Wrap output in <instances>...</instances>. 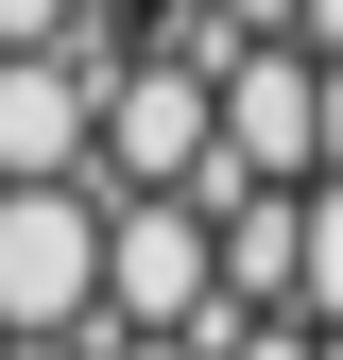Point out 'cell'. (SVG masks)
I'll return each mask as SVG.
<instances>
[{
    "label": "cell",
    "mask_w": 343,
    "mask_h": 360,
    "mask_svg": "<svg viewBox=\"0 0 343 360\" xmlns=\"http://www.w3.org/2000/svg\"><path fill=\"white\" fill-rule=\"evenodd\" d=\"M224 18L103 52V189H224Z\"/></svg>",
    "instance_id": "6da1fadb"
},
{
    "label": "cell",
    "mask_w": 343,
    "mask_h": 360,
    "mask_svg": "<svg viewBox=\"0 0 343 360\" xmlns=\"http://www.w3.org/2000/svg\"><path fill=\"white\" fill-rule=\"evenodd\" d=\"M224 343V206L206 189H103V343Z\"/></svg>",
    "instance_id": "7a4b0ae2"
},
{
    "label": "cell",
    "mask_w": 343,
    "mask_h": 360,
    "mask_svg": "<svg viewBox=\"0 0 343 360\" xmlns=\"http://www.w3.org/2000/svg\"><path fill=\"white\" fill-rule=\"evenodd\" d=\"M0 326L103 343V172L86 189H0Z\"/></svg>",
    "instance_id": "3957f363"
},
{
    "label": "cell",
    "mask_w": 343,
    "mask_h": 360,
    "mask_svg": "<svg viewBox=\"0 0 343 360\" xmlns=\"http://www.w3.org/2000/svg\"><path fill=\"white\" fill-rule=\"evenodd\" d=\"M224 172L240 189H326V52H292V34L224 52Z\"/></svg>",
    "instance_id": "277c9868"
},
{
    "label": "cell",
    "mask_w": 343,
    "mask_h": 360,
    "mask_svg": "<svg viewBox=\"0 0 343 360\" xmlns=\"http://www.w3.org/2000/svg\"><path fill=\"white\" fill-rule=\"evenodd\" d=\"M103 172V34L0 52V189H86Z\"/></svg>",
    "instance_id": "5b68a950"
},
{
    "label": "cell",
    "mask_w": 343,
    "mask_h": 360,
    "mask_svg": "<svg viewBox=\"0 0 343 360\" xmlns=\"http://www.w3.org/2000/svg\"><path fill=\"white\" fill-rule=\"evenodd\" d=\"M224 309H309V189H224Z\"/></svg>",
    "instance_id": "8992f818"
},
{
    "label": "cell",
    "mask_w": 343,
    "mask_h": 360,
    "mask_svg": "<svg viewBox=\"0 0 343 360\" xmlns=\"http://www.w3.org/2000/svg\"><path fill=\"white\" fill-rule=\"evenodd\" d=\"M69 34H103V0H0V52H69Z\"/></svg>",
    "instance_id": "52a82bcc"
},
{
    "label": "cell",
    "mask_w": 343,
    "mask_h": 360,
    "mask_svg": "<svg viewBox=\"0 0 343 360\" xmlns=\"http://www.w3.org/2000/svg\"><path fill=\"white\" fill-rule=\"evenodd\" d=\"M309 326H343V189H309Z\"/></svg>",
    "instance_id": "ba28073f"
},
{
    "label": "cell",
    "mask_w": 343,
    "mask_h": 360,
    "mask_svg": "<svg viewBox=\"0 0 343 360\" xmlns=\"http://www.w3.org/2000/svg\"><path fill=\"white\" fill-rule=\"evenodd\" d=\"M206 18H224V34H292L309 0H206Z\"/></svg>",
    "instance_id": "9c48e42d"
},
{
    "label": "cell",
    "mask_w": 343,
    "mask_h": 360,
    "mask_svg": "<svg viewBox=\"0 0 343 360\" xmlns=\"http://www.w3.org/2000/svg\"><path fill=\"white\" fill-rule=\"evenodd\" d=\"M292 52H343V0H309V18H292Z\"/></svg>",
    "instance_id": "30bf717a"
},
{
    "label": "cell",
    "mask_w": 343,
    "mask_h": 360,
    "mask_svg": "<svg viewBox=\"0 0 343 360\" xmlns=\"http://www.w3.org/2000/svg\"><path fill=\"white\" fill-rule=\"evenodd\" d=\"M326 189H343V52H326Z\"/></svg>",
    "instance_id": "8fae6325"
},
{
    "label": "cell",
    "mask_w": 343,
    "mask_h": 360,
    "mask_svg": "<svg viewBox=\"0 0 343 360\" xmlns=\"http://www.w3.org/2000/svg\"><path fill=\"white\" fill-rule=\"evenodd\" d=\"M103 360H224V343H155V326H138V343H103Z\"/></svg>",
    "instance_id": "7c38bea8"
},
{
    "label": "cell",
    "mask_w": 343,
    "mask_h": 360,
    "mask_svg": "<svg viewBox=\"0 0 343 360\" xmlns=\"http://www.w3.org/2000/svg\"><path fill=\"white\" fill-rule=\"evenodd\" d=\"M0 360H103V343H18V326H0Z\"/></svg>",
    "instance_id": "4fadbf2b"
}]
</instances>
